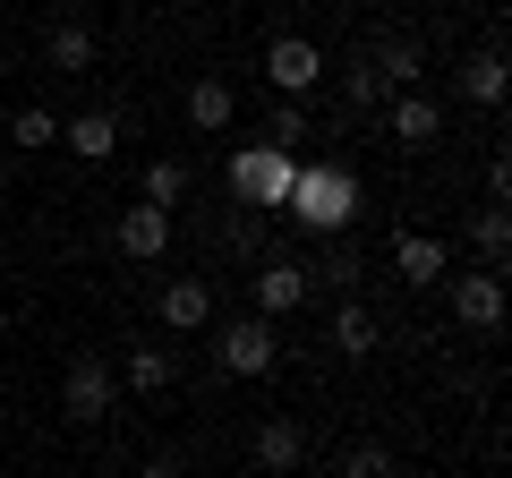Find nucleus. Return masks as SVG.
<instances>
[{"label": "nucleus", "instance_id": "f257e3e1", "mask_svg": "<svg viewBox=\"0 0 512 478\" xmlns=\"http://www.w3.org/2000/svg\"><path fill=\"white\" fill-rule=\"evenodd\" d=\"M291 222H299V231H316V239H342L350 222H359V180H350L342 163L299 171V180H291Z\"/></svg>", "mask_w": 512, "mask_h": 478}, {"label": "nucleus", "instance_id": "f03ea898", "mask_svg": "<svg viewBox=\"0 0 512 478\" xmlns=\"http://www.w3.org/2000/svg\"><path fill=\"white\" fill-rule=\"evenodd\" d=\"M60 410H69L77 427H94V419L120 410V376H111L103 350H77V359H69V376H60Z\"/></svg>", "mask_w": 512, "mask_h": 478}, {"label": "nucleus", "instance_id": "7ed1b4c3", "mask_svg": "<svg viewBox=\"0 0 512 478\" xmlns=\"http://www.w3.org/2000/svg\"><path fill=\"white\" fill-rule=\"evenodd\" d=\"M291 180H299V163L282 146H239L231 154V197H248V205H291Z\"/></svg>", "mask_w": 512, "mask_h": 478}, {"label": "nucleus", "instance_id": "20e7f679", "mask_svg": "<svg viewBox=\"0 0 512 478\" xmlns=\"http://www.w3.org/2000/svg\"><path fill=\"white\" fill-rule=\"evenodd\" d=\"M214 359H222V376H274V359H282L274 316H231L214 333Z\"/></svg>", "mask_w": 512, "mask_h": 478}, {"label": "nucleus", "instance_id": "39448f33", "mask_svg": "<svg viewBox=\"0 0 512 478\" xmlns=\"http://www.w3.org/2000/svg\"><path fill=\"white\" fill-rule=\"evenodd\" d=\"M265 77H274V94H282V103H308V94L325 86V52H316L308 35H282L274 52H265Z\"/></svg>", "mask_w": 512, "mask_h": 478}, {"label": "nucleus", "instance_id": "423d86ee", "mask_svg": "<svg viewBox=\"0 0 512 478\" xmlns=\"http://www.w3.org/2000/svg\"><path fill=\"white\" fill-rule=\"evenodd\" d=\"M393 274H402L410 291H427V282L453 274V248H444L436 231H402V239H393Z\"/></svg>", "mask_w": 512, "mask_h": 478}, {"label": "nucleus", "instance_id": "0eeeda50", "mask_svg": "<svg viewBox=\"0 0 512 478\" xmlns=\"http://www.w3.org/2000/svg\"><path fill=\"white\" fill-rule=\"evenodd\" d=\"M453 325L495 333V325H504V282H495V274H453Z\"/></svg>", "mask_w": 512, "mask_h": 478}, {"label": "nucleus", "instance_id": "6e6552de", "mask_svg": "<svg viewBox=\"0 0 512 478\" xmlns=\"http://www.w3.org/2000/svg\"><path fill=\"white\" fill-rule=\"evenodd\" d=\"M111 239H120V257L146 265V257L171 248V214H163V205H120V231H111Z\"/></svg>", "mask_w": 512, "mask_h": 478}, {"label": "nucleus", "instance_id": "1a4fd4ad", "mask_svg": "<svg viewBox=\"0 0 512 478\" xmlns=\"http://www.w3.org/2000/svg\"><path fill=\"white\" fill-rule=\"evenodd\" d=\"M248 282H256V316H291L299 299H308V274H299L291 257H265Z\"/></svg>", "mask_w": 512, "mask_h": 478}, {"label": "nucleus", "instance_id": "9d476101", "mask_svg": "<svg viewBox=\"0 0 512 478\" xmlns=\"http://www.w3.org/2000/svg\"><path fill=\"white\" fill-rule=\"evenodd\" d=\"M60 146H69L77 163H111V154H120V120H111V111H77V120H60Z\"/></svg>", "mask_w": 512, "mask_h": 478}, {"label": "nucleus", "instance_id": "9b49d317", "mask_svg": "<svg viewBox=\"0 0 512 478\" xmlns=\"http://www.w3.org/2000/svg\"><path fill=\"white\" fill-rule=\"evenodd\" d=\"M248 453H256V470H299V461H308V427L299 419H265L248 436Z\"/></svg>", "mask_w": 512, "mask_h": 478}, {"label": "nucleus", "instance_id": "f8f14e48", "mask_svg": "<svg viewBox=\"0 0 512 478\" xmlns=\"http://www.w3.org/2000/svg\"><path fill=\"white\" fill-rule=\"evenodd\" d=\"M436 129H444V111L427 103V94H402V103L384 111V137H393V146H410V154L436 146Z\"/></svg>", "mask_w": 512, "mask_h": 478}, {"label": "nucleus", "instance_id": "ddd939ff", "mask_svg": "<svg viewBox=\"0 0 512 478\" xmlns=\"http://www.w3.org/2000/svg\"><path fill=\"white\" fill-rule=\"evenodd\" d=\"M43 60H52L60 77L94 69V26H86V18H52V26H43Z\"/></svg>", "mask_w": 512, "mask_h": 478}, {"label": "nucleus", "instance_id": "4468645a", "mask_svg": "<svg viewBox=\"0 0 512 478\" xmlns=\"http://www.w3.org/2000/svg\"><path fill=\"white\" fill-rule=\"evenodd\" d=\"M163 325H180V333H205V325H214V291H205L197 274H188V282H163Z\"/></svg>", "mask_w": 512, "mask_h": 478}, {"label": "nucleus", "instance_id": "2eb2a0df", "mask_svg": "<svg viewBox=\"0 0 512 478\" xmlns=\"http://www.w3.org/2000/svg\"><path fill=\"white\" fill-rule=\"evenodd\" d=\"M231 86H222V77H197V86H188V129H205V137H214V129H231Z\"/></svg>", "mask_w": 512, "mask_h": 478}, {"label": "nucleus", "instance_id": "dca6fc26", "mask_svg": "<svg viewBox=\"0 0 512 478\" xmlns=\"http://www.w3.org/2000/svg\"><path fill=\"white\" fill-rule=\"evenodd\" d=\"M120 376H128V393H171V376H180V359L146 342V350H128V368H120Z\"/></svg>", "mask_w": 512, "mask_h": 478}, {"label": "nucleus", "instance_id": "f3484780", "mask_svg": "<svg viewBox=\"0 0 512 478\" xmlns=\"http://www.w3.org/2000/svg\"><path fill=\"white\" fill-rule=\"evenodd\" d=\"M299 274H308V291H350V282H359V248H350V239H333L325 257L299 265Z\"/></svg>", "mask_w": 512, "mask_h": 478}, {"label": "nucleus", "instance_id": "a211bd4d", "mask_svg": "<svg viewBox=\"0 0 512 478\" xmlns=\"http://www.w3.org/2000/svg\"><path fill=\"white\" fill-rule=\"evenodd\" d=\"M325 342L342 350V359H367V350H376V316H367V308H333Z\"/></svg>", "mask_w": 512, "mask_h": 478}, {"label": "nucleus", "instance_id": "6ab92c4d", "mask_svg": "<svg viewBox=\"0 0 512 478\" xmlns=\"http://www.w3.org/2000/svg\"><path fill=\"white\" fill-rule=\"evenodd\" d=\"M461 94H470V103H504V52H470V69H461Z\"/></svg>", "mask_w": 512, "mask_h": 478}, {"label": "nucleus", "instance_id": "aec40b11", "mask_svg": "<svg viewBox=\"0 0 512 478\" xmlns=\"http://www.w3.org/2000/svg\"><path fill=\"white\" fill-rule=\"evenodd\" d=\"M367 69H376L384 86H410V77H419V43H410V35H393V43H376V60H367Z\"/></svg>", "mask_w": 512, "mask_h": 478}, {"label": "nucleus", "instance_id": "412c9836", "mask_svg": "<svg viewBox=\"0 0 512 478\" xmlns=\"http://www.w3.org/2000/svg\"><path fill=\"white\" fill-rule=\"evenodd\" d=\"M180 197H188V163H171V154H163V163H146V205H163V214H171Z\"/></svg>", "mask_w": 512, "mask_h": 478}, {"label": "nucleus", "instance_id": "4be33fe9", "mask_svg": "<svg viewBox=\"0 0 512 478\" xmlns=\"http://www.w3.org/2000/svg\"><path fill=\"white\" fill-rule=\"evenodd\" d=\"M9 146H60V120H52L43 103H26L18 120H9Z\"/></svg>", "mask_w": 512, "mask_h": 478}, {"label": "nucleus", "instance_id": "5701e85b", "mask_svg": "<svg viewBox=\"0 0 512 478\" xmlns=\"http://www.w3.org/2000/svg\"><path fill=\"white\" fill-rule=\"evenodd\" d=\"M504 248H512V214H504V205H487V214H478V257L504 265Z\"/></svg>", "mask_w": 512, "mask_h": 478}, {"label": "nucleus", "instance_id": "b1692460", "mask_svg": "<svg viewBox=\"0 0 512 478\" xmlns=\"http://www.w3.org/2000/svg\"><path fill=\"white\" fill-rule=\"evenodd\" d=\"M342 478H402V470H393L384 444H350V453H342Z\"/></svg>", "mask_w": 512, "mask_h": 478}, {"label": "nucleus", "instance_id": "393cba45", "mask_svg": "<svg viewBox=\"0 0 512 478\" xmlns=\"http://www.w3.org/2000/svg\"><path fill=\"white\" fill-rule=\"evenodd\" d=\"M342 103H350V111H376V103H384V77H376V69H342Z\"/></svg>", "mask_w": 512, "mask_h": 478}, {"label": "nucleus", "instance_id": "a878e982", "mask_svg": "<svg viewBox=\"0 0 512 478\" xmlns=\"http://www.w3.org/2000/svg\"><path fill=\"white\" fill-rule=\"evenodd\" d=\"M265 129H274V146L291 154L299 137H308V103H274V120H265Z\"/></svg>", "mask_w": 512, "mask_h": 478}, {"label": "nucleus", "instance_id": "bb28decb", "mask_svg": "<svg viewBox=\"0 0 512 478\" xmlns=\"http://www.w3.org/2000/svg\"><path fill=\"white\" fill-rule=\"evenodd\" d=\"M137 478H188V470H180V461H171V453H154V461H146V470H137Z\"/></svg>", "mask_w": 512, "mask_h": 478}, {"label": "nucleus", "instance_id": "cd10ccee", "mask_svg": "<svg viewBox=\"0 0 512 478\" xmlns=\"http://www.w3.org/2000/svg\"><path fill=\"white\" fill-rule=\"evenodd\" d=\"M0 222H9V205H0Z\"/></svg>", "mask_w": 512, "mask_h": 478}]
</instances>
